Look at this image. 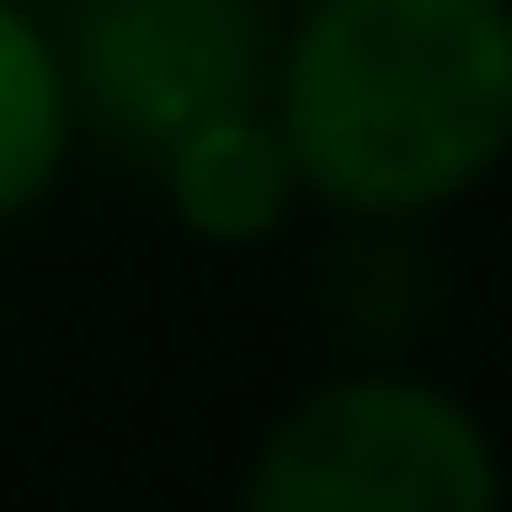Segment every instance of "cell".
I'll use <instances>...</instances> for the list:
<instances>
[{
    "mask_svg": "<svg viewBox=\"0 0 512 512\" xmlns=\"http://www.w3.org/2000/svg\"><path fill=\"white\" fill-rule=\"evenodd\" d=\"M262 101L312 211L432 231L512 161V0H282Z\"/></svg>",
    "mask_w": 512,
    "mask_h": 512,
    "instance_id": "cell-1",
    "label": "cell"
},
{
    "mask_svg": "<svg viewBox=\"0 0 512 512\" xmlns=\"http://www.w3.org/2000/svg\"><path fill=\"white\" fill-rule=\"evenodd\" d=\"M502 492L512 452L492 412L402 352L312 372L231 472L241 512H492Z\"/></svg>",
    "mask_w": 512,
    "mask_h": 512,
    "instance_id": "cell-2",
    "label": "cell"
},
{
    "mask_svg": "<svg viewBox=\"0 0 512 512\" xmlns=\"http://www.w3.org/2000/svg\"><path fill=\"white\" fill-rule=\"evenodd\" d=\"M81 151L151 161L171 131L262 101L282 0H51Z\"/></svg>",
    "mask_w": 512,
    "mask_h": 512,
    "instance_id": "cell-3",
    "label": "cell"
},
{
    "mask_svg": "<svg viewBox=\"0 0 512 512\" xmlns=\"http://www.w3.org/2000/svg\"><path fill=\"white\" fill-rule=\"evenodd\" d=\"M141 171H151L171 231L201 241V251H272V241L312 211V191H302V171H292V141H282L272 101H231V111L171 131Z\"/></svg>",
    "mask_w": 512,
    "mask_h": 512,
    "instance_id": "cell-4",
    "label": "cell"
},
{
    "mask_svg": "<svg viewBox=\"0 0 512 512\" xmlns=\"http://www.w3.org/2000/svg\"><path fill=\"white\" fill-rule=\"evenodd\" d=\"M81 161L71 71L51 41V0H0V231H21Z\"/></svg>",
    "mask_w": 512,
    "mask_h": 512,
    "instance_id": "cell-5",
    "label": "cell"
}]
</instances>
